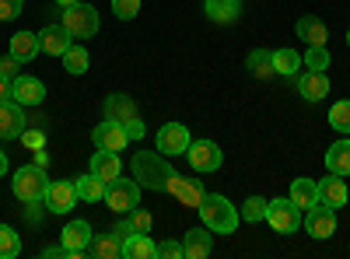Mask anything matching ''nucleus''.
<instances>
[{
  "mask_svg": "<svg viewBox=\"0 0 350 259\" xmlns=\"http://www.w3.org/2000/svg\"><path fill=\"white\" fill-rule=\"evenodd\" d=\"M329 126L336 130V133H350V102H336L333 109H329Z\"/></svg>",
  "mask_w": 350,
  "mask_h": 259,
  "instance_id": "f704fd0d",
  "label": "nucleus"
},
{
  "mask_svg": "<svg viewBox=\"0 0 350 259\" xmlns=\"http://www.w3.org/2000/svg\"><path fill=\"white\" fill-rule=\"evenodd\" d=\"M267 204L270 200H262V196H249L245 204H242V221H249V224H259V221H267Z\"/></svg>",
  "mask_w": 350,
  "mask_h": 259,
  "instance_id": "72a5a7b5",
  "label": "nucleus"
},
{
  "mask_svg": "<svg viewBox=\"0 0 350 259\" xmlns=\"http://www.w3.org/2000/svg\"><path fill=\"white\" fill-rule=\"evenodd\" d=\"M74 189H77V200H84V204H95V200H105L109 182H105V179H98L95 172H88V176L74 179Z\"/></svg>",
  "mask_w": 350,
  "mask_h": 259,
  "instance_id": "b1692460",
  "label": "nucleus"
},
{
  "mask_svg": "<svg viewBox=\"0 0 350 259\" xmlns=\"http://www.w3.org/2000/svg\"><path fill=\"white\" fill-rule=\"evenodd\" d=\"M39 256H42V259H67V245H64V242H60V245H46Z\"/></svg>",
  "mask_w": 350,
  "mask_h": 259,
  "instance_id": "a18cd8bd",
  "label": "nucleus"
},
{
  "mask_svg": "<svg viewBox=\"0 0 350 259\" xmlns=\"http://www.w3.org/2000/svg\"><path fill=\"white\" fill-rule=\"evenodd\" d=\"M39 49L49 53V56H64L70 49V32L64 25H46L39 32Z\"/></svg>",
  "mask_w": 350,
  "mask_h": 259,
  "instance_id": "f3484780",
  "label": "nucleus"
},
{
  "mask_svg": "<svg viewBox=\"0 0 350 259\" xmlns=\"http://www.w3.org/2000/svg\"><path fill=\"white\" fill-rule=\"evenodd\" d=\"M92 140L98 144V148H105V151H123L126 144H130V137H126L123 123H112V120L98 123V126L92 130Z\"/></svg>",
  "mask_w": 350,
  "mask_h": 259,
  "instance_id": "2eb2a0df",
  "label": "nucleus"
},
{
  "mask_svg": "<svg viewBox=\"0 0 350 259\" xmlns=\"http://www.w3.org/2000/svg\"><path fill=\"white\" fill-rule=\"evenodd\" d=\"M130 168H133V179H137L140 186L154 189V193H165L172 172H175V168L165 161V154H158V151H140V154H133Z\"/></svg>",
  "mask_w": 350,
  "mask_h": 259,
  "instance_id": "f03ea898",
  "label": "nucleus"
},
{
  "mask_svg": "<svg viewBox=\"0 0 350 259\" xmlns=\"http://www.w3.org/2000/svg\"><path fill=\"white\" fill-rule=\"evenodd\" d=\"M14 256H21V235L14 228L0 224V259H14Z\"/></svg>",
  "mask_w": 350,
  "mask_h": 259,
  "instance_id": "473e14b6",
  "label": "nucleus"
},
{
  "mask_svg": "<svg viewBox=\"0 0 350 259\" xmlns=\"http://www.w3.org/2000/svg\"><path fill=\"white\" fill-rule=\"evenodd\" d=\"M11 98H14L18 105H42V98H46V84H42L39 77H25V74H18V77L11 81Z\"/></svg>",
  "mask_w": 350,
  "mask_h": 259,
  "instance_id": "4468645a",
  "label": "nucleus"
},
{
  "mask_svg": "<svg viewBox=\"0 0 350 259\" xmlns=\"http://www.w3.org/2000/svg\"><path fill=\"white\" fill-rule=\"evenodd\" d=\"M273 70H277L280 77H298L301 56H298L295 49H277V53H273Z\"/></svg>",
  "mask_w": 350,
  "mask_h": 259,
  "instance_id": "7c9ffc66",
  "label": "nucleus"
},
{
  "mask_svg": "<svg viewBox=\"0 0 350 259\" xmlns=\"http://www.w3.org/2000/svg\"><path fill=\"white\" fill-rule=\"evenodd\" d=\"M165 193H172V196L179 200L183 207H189V210H196V207L203 204V189H200V182H196V179L179 176V172H172V179H168Z\"/></svg>",
  "mask_w": 350,
  "mask_h": 259,
  "instance_id": "f8f14e48",
  "label": "nucleus"
},
{
  "mask_svg": "<svg viewBox=\"0 0 350 259\" xmlns=\"http://www.w3.org/2000/svg\"><path fill=\"white\" fill-rule=\"evenodd\" d=\"M158 245L151 242V232H137L123 242V259H154Z\"/></svg>",
  "mask_w": 350,
  "mask_h": 259,
  "instance_id": "5701e85b",
  "label": "nucleus"
},
{
  "mask_svg": "<svg viewBox=\"0 0 350 259\" xmlns=\"http://www.w3.org/2000/svg\"><path fill=\"white\" fill-rule=\"evenodd\" d=\"M92 224L88 221H70L67 228H64V245H67V259H84L88 256V242H92Z\"/></svg>",
  "mask_w": 350,
  "mask_h": 259,
  "instance_id": "9d476101",
  "label": "nucleus"
},
{
  "mask_svg": "<svg viewBox=\"0 0 350 259\" xmlns=\"http://www.w3.org/2000/svg\"><path fill=\"white\" fill-rule=\"evenodd\" d=\"M92 172H95L98 179H105V182H116V179L123 176V161H120V154H116V151L98 148L92 154Z\"/></svg>",
  "mask_w": 350,
  "mask_h": 259,
  "instance_id": "a211bd4d",
  "label": "nucleus"
},
{
  "mask_svg": "<svg viewBox=\"0 0 350 259\" xmlns=\"http://www.w3.org/2000/svg\"><path fill=\"white\" fill-rule=\"evenodd\" d=\"M123 130H126V137H130V140H140V137H144V123H140V116L126 120V123H123Z\"/></svg>",
  "mask_w": 350,
  "mask_h": 259,
  "instance_id": "37998d69",
  "label": "nucleus"
},
{
  "mask_svg": "<svg viewBox=\"0 0 350 259\" xmlns=\"http://www.w3.org/2000/svg\"><path fill=\"white\" fill-rule=\"evenodd\" d=\"M88 256H95V259H120L123 256V242L116 238L112 232L109 235H92V242H88Z\"/></svg>",
  "mask_w": 350,
  "mask_h": 259,
  "instance_id": "393cba45",
  "label": "nucleus"
},
{
  "mask_svg": "<svg viewBox=\"0 0 350 259\" xmlns=\"http://www.w3.org/2000/svg\"><path fill=\"white\" fill-rule=\"evenodd\" d=\"M4 176H8V154L0 151V179H4Z\"/></svg>",
  "mask_w": 350,
  "mask_h": 259,
  "instance_id": "de8ad7c7",
  "label": "nucleus"
},
{
  "mask_svg": "<svg viewBox=\"0 0 350 259\" xmlns=\"http://www.w3.org/2000/svg\"><path fill=\"white\" fill-rule=\"evenodd\" d=\"M154 148H158V154H165V158L186 154V148H189V130H186L183 123H165V126L158 130V137H154Z\"/></svg>",
  "mask_w": 350,
  "mask_h": 259,
  "instance_id": "1a4fd4ad",
  "label": "nucleus"
},
{
  "mask_svg": "<svg viewBox=\"0 0 350 259\" xmlns=\"http://www.w3.org/2000/svg\"><path fill=\"white\" fill-rule=\"evenodd\" d=\"M25 133V105L14 98L0 102V140H18Z\"/></svg>",
  "mask_w": 350,
  "mask_h": 259,
  "instance_id": "9b49d317",
  "label": "nucleus"
},
{
  "mask_svg": "<svg viewBox=\"0 0 350 259\" xmlns=\"http://www.w3.org/2000/svg\"><path fill=\"white\" fill-rule=\"evenodd\" d=\"M196 210L214 235H235V228L242 221V214L231 207V200H224L221 193H203V204Z\"/></svg>",
  "mask_w": 350,
  "mask_h": 259,
  "instance_id": "f257e3e1",
  "label": "nucleus"
},
{
  "mask_svg": "<svg viewBox=\"0 0 350 259\" xmlns=\"http://www.w3.org/2000/svg\"><path fill=\"white\" fill-rule=\"evenodd\" d=\"M130 224H133V232H151V228H154V217L148 214V210H130Z\"/></svg>",
  "mask_w": 350,
  "mask_h": 259,
  "instance_id": "4c0bfd02",
  "label": "nucleus"
},
{
  "mask_svg": "<svg viewBox=\"0 0 350 259\" xmlns=\"http://www.w3.org/2000/svg\"><path fill=\"white\" fill-rule=\"evenodd\" d=\"M308 70H326L329 67V49L326 46H308V53H305V60H301Z\"/></svg>",
  "mask_w": 350,
  "mask_h": 259,
  "instance_id": "c9c22d12",
  "label": "nucleus"
},
{
  "mask_svg": "<svg viewBox=\"0 0 350 259\" xmlns=\"http://www.w3.org/2000/svg\"><path fill=\"white\" fill-rule=\"evenodd\" d=\"M186 158L193 165V172H217L224 154L214 140H189V148H186Z\"/></svg>",
  "mask_w": 350,
  "mask_h": 259,
  "instance_id": "6e6552de",
  "label": "nucleus"
},
{
  "mask_svg": "<svg viewBox=\"0 0 350 259\" xmlns=\"http://www.w3.org/2000/svg\"><path fill=\"white\" fill-rule=\"evenodd\" d=\"M102 109H105V120H112V123H126V120L137 116V102L130 95H120V92L109 95Z\"/></svg>",
  "mask_w": 350,
  "mask_h": 259,
  "instance_id": "4be33fe9",
  "label": "nucleus"
},
{
  "mask_svg": "<svg viewBox=\"0 0 350 259\" xmlns=\"http://www.w3.org/2000/svg\"><path fill=\"white\" fill-rule=\"evenodd\" d=\"M267 221L273 232L280 235H295L298 228H301V207H295V200H270L267 204Z\"/></svg>",
  "mask_w": 350,
  "mask_h": 259,
  "instance_id": "39448f33",
  "label": "nucleus"
},
{
  "mask_svg": "<svg viewBox=\"0 0 350 259\" xmlns=\"http://www.w3.org/2000/svg\"><path fill=\"white\" fill-rule=\"evenodd\" d=\"M60 60H64V67H67V74H84L88 70V64H92V56H88V49L81 46V42H70V49L60 56Z\"/></svg>",
  "mask_w": 350,
  "mask_h": 259,
  "instance_id": "2f4dec72",
  "label": "nucleus"
},
{
  "mask_svg": "<svg viewBox=\"0 0 350 259\" xmlns=\"http://www.w3.org/2000/svg\"><path fill=\"white\" fill-rule=\"evenodd\" d=\"M298 39H305L308 46H326L329 42V28L319 18H298Z\"/></svg>",
  "mask_w": 350,
  "mask_h": 259,
  "instance_id": "bb28decb",
  "label": "nucleus"
},
{
  "mask_svg": "<svg viewBox=\"0 0 350 259\" xmlns=\"http://www.w3.org/2000/svg\"><path fill=\"white\" fill-rule=\"evenodd\" d=\"M291 200H295V207H301V210L315 207V204H319V186H315V179H295V182H291Z\"/></svg>",
  "mask_w": 350,
  "mask_h": 259,
  "instance_id": "c85d7f7f",
  "label": "nucleus"
},
{
  "mask_svg": "<svg viewBox=\"0 0 350 259\" xmlns=\"http://www.w3.org/2000/svg\"><path fill=\"white\" fill-rule=\"evenodd\" d=\"M105 204H109V210H116V214H130V210L140 204V182L120 176L116 182H109V189H105Z\"/></svg>",
  "mask_w": 350,
  "mask_h": 259,
  "instance_id": "423d86ee",
  "label": "nucleus"
},
{
  "mask_svg": "<svg viewBox=\"0 0 350 259\" xmlns=\"http://www.w3.org/2000/svg\"><path fill=\"white\" fill-rule=\"evenodd\" d=\"M245 70H249L252 77H259V81L277 77V70H273V53H270V49H252L249 60H245Z\"/></svg>",
  "mask_w": 350,
  "mask_h": 259,
  "instance_id": "cd10ccee",
  "label": "nucleus"
},
{
  "mask_svg": "<svg viewBox=\"0 0 350 259\" xmlns=\"http://www.w3.org/2000/svg\"><path fill=\"white\" fill-rule=\"evenodd\" d=\"M11 189H14V196L21 200V204H28V207L42 204V200H46V189H49L46 168H42L39 161H36V165H21V168L14 172V179H11Z\"/></svg>",
  "mask_w": 350,
  "mask_h": 259,
  "instance_id": "7ed1b4c3",
  "label": "nucleus"
},
{
  "mask_svg": "<svg viewBox=\"0 0 350 259\" xmlns=\"http://www.w3.org/2000/svg\"><path fill=\"white\" fill-rule=\"evenodd\" d=\"M179 256H183V242L168 238V242H161V245H158V259H179Z\"/></svg>",
  "mask_w": 350,
  "mask_h": 259,
  "instance_id": "ea45409f",
  "label": "nucleus"
},
{
  "mask_svg": "<svg viewBox=\"0 0 350 259\" xmlns=\"http://www.w3.org/2000/svg\"><path fill=\"white\" fill-rule=\"evenodd\" d=\"M301 224H305V232H308L312 238H333V232H336V207L315 204V207L305 210Z\"/></svg>",
  "mask_w": 350,
  "mask_h": 259,
  "instance_id": "0eeeda50",
  "label": "nucleus"
},
{
  "mask_svg": "<svg viewBox=\"0 0 350 259\" xmlns=\"http://www.w3.org/2000/svg\"><path fill=\"white\" fill-rule=\"evenodd\" d=\"M112 235L120 238V242H126L130 235H137V232H133V224H130V217H126V221H120V224H116V228H112Z\"/></svg>",
  "mask_w": 350,
  "mask_h": 259,
  "instance_id": "c03bdc74",
  "label": "nucleus"
},
{
  "mask_svg": "<svg viewBox=\"0 0 350 259\" xmlns=\"http://www.w3.org/2000/svg\"><path fill=\"white\" fill-rule=\"evenodd\" d=\"M140 11V0H112V14L120 21H133Z\"/></svg>",
  "mask_w": 350,
  "mask_h": 259,
  "instance_id": "e433bc0d",
  "label": "nucleus"
},
{
  "mask_svg": "<svg viewBox=\"0 0 350 259\" xmlns=\"http://www.w3.org/2000/svg\"><path fill=\"white\" fill-rule=\"evenodd\" d=\"M214 242H211V228L203 224V228H193V232H186V242H183V256L189 259H203V256H211Z\"/></svg>",
  "mask_w": 350,
  "mask_h": 259,
  "instance_id": "412c9836",
  "label": "nucleus"
},
{
  "mask_svg": "<svg viewBox=\"0 0 350 259\" xmlns=\"http://www.w3.org/2000/svg\"><path fill=\"white\" fill-rule=\"evenodd\" d=\"M239 11H242L239 0H207V18L217 25H231L239 18Z\"/></svg>",
  "mask_w": 350,
  "mask_h": 259,
  "instance_id": "c756f323",
  "label": "nucleus"
},
{
  "mask_svg": "<svg viewBox=\"0 0 350 259\" xmlns=\"http://www.w3.org/2000/svg\"><path fill=\"white\" fill-rule=\"evenodd\" d=\"M315 186H319V204H329V207H347L350 193H347L343 176H333V172H329V179L315 182Z\"/></svg>",
  "mask_w": 350,
  "mask_h": 259,
  "instance_id": "6ab92c4d",
  "label": "nucleus"
},
{
  "mask_svg": "<svg viewBox=\"0 0 350 259\" xmlns=\"http://www.w3.org/2000/svg\"><path fill=\"white\" fill-rule=\"evenodd\" d=\"M36 53H42L36 32H14L11 36V56H14V60L28 64V60H36Z\"/></svg>",
  "mask_w": 350,
  "mask_h": 259,
  "instance_id": "a878e982",
  "label": "nucleus"
},
{
  "mask_svg": "<svg viewBox=\"0 0 350 259\" xmlns=\"http://www.w3.org/2000/svg\"><path fill=\"white\" fill-rule=\"evenodd\" d=\"M98 11L95 4H84V0H77V4L64 8V28L70 32V39H92L98 32Z\"/></svg>",
  "mask_w": 350,
  "mask_h": 259,
  "instance_id": "20e7f679",
  "label": "nucleus"
},
{
  "mask_svg": "<svg viewBox=\"0 0 350 259\" xmlns=\"http://www.w3.org/2000/svg\"><path fill=\"white\" fill-rule=\"evenodd\" d=\"M21 14V0H0V21H14Z\"/></svg>",
  "mask_w": 350,
  "mask_h": 259,
  "instance_id": "a19ab883",
  "label": "nucleus"
},
{
  "mask_svg": "<svg viewBox=\"0 0 350 259\" xmlns=\"http://www.w3.org/2000/svg\"><path fill=\"white\" fill-rule=\"evenodd\" d=\"M21 140H25V148H32V151H42L46 148V133L42 130H25Z\"/></svg>",
  "mask_w": 350,
  "mask_h": 259,
  "instance_id": "58836bf2",
  "label": "nucleus"
},
{
  "mask_svg": "<svg viewBox=\"0 0 350 259\" xmlns=\"http://www.w3.org/2000/svg\"><path fill=\"white\" fill-rule=\"evenodd\" d=\"M56 4H60V8H70V4H77V0H56Z\"/></svg>",
  "mask_w": 350,
  "mask_h": 259,
  "instance_id": "09e8293b",
  "label": "nucleus"
},
{
  "mask_svg": "<svg viewBox=\"0 0 350 259\" xmlns=\"http://www.w3.org/2000/svg\"><path fill=\"white\" fill-rule=\"evenodd\" d=\"M42 204L53 210V214H70L74 210V204H77V189H74V182H53L49 179V189H46V200Z\"/></svg>",
  "mask_w": 350,
  "mask_h": 259,
  "instance_id": "ddd939ff",
  "label": "nucleus"
},
{
  "mask_svg": "<svg viewBox=\"0 0 350 259\" xmlns=\"http://www.w3.org/2000/svg\"><path fill=\"white\" fill-rule=\"evenodd\" d=\"M18 64H21V60H14L11 53H8V56H0V74H4L8 81H14V77H18Z\"/></svg>",
  "mask_w": 350,
  "mask_h": 259,
  "instance_id": "79ce46f5",
  "label": "nucleus"
},
{
  "mask_svg": "<svg viewBox=\"0 0 350 259\" xmlns=\"http://www.w3.org/2000/svg\"><path fill=\"white\" fill-rule=\"evenodd\" d=\"M4 98H11V81L0 74V102H4Z\"/></svg>",
  "mask_w": 350,
  "mask_h": 259,
  "instance_id": "49530a36",
  "label": "nucleus"
},
{
  "mask_svg": "<svg viewBox=\"0 0 350 259\" xmlns=\"http://www.w3.org/2000/svg\"><path fill=\"white\" fill-rule=\"evenodd\" d=\"M298 95L305 102H323L329 95V77L326 70H308V74H298Z\"/></svg>",
  "mask_w": 350,
  "mask_h": 259,
  "instance_id": "dca6fc26",
  "label": "nucleus"
},
{
  "mask_svg": "<svg viewBox=\"0 0 350 259\" xmlns=\"http://www.w3.org/2000/svg\"><path fill=\"white\" fill-rule=\"evenodd\" d=\"M326 168L333 172V176H350V140L340 137L336 144H329L326 148Z\"/></svg>",
  "mask_w": 350,
  "mask_h": 259,
  "instance_id": "aec40b11",
  "label": "nucleus"
},
{
  "mask_svg": "<svg viewBox=\"0 0 350 259\" xmlns=\"http://www.w3.org/2000/svg\"><path fill=\"white\" fill-rule=\"evenodd\" d=\"M347 46H350V32H347Z\"/></svg>",
  "mask_w": 350,
  "mask_h": 259,
  "instance_id": "8fccbe9b",
  "label": "nucleus"
}]
</instances>
